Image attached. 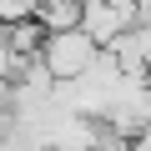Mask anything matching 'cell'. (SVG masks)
<instances>
[{"label":"cell","instance_id":"2","mask_svg":"<svg viewBox=\"0 0 151 151\" xmlns=\"http://www.w3.org/2000/svg\"><path fill=\"white\" fill-rule=\"evenodd\" d=\"M81 15H86V0H45L40 5L45 30H70V25H81Z\"/></svg>","mask_w":151,"mask_h":151},{"label":"cell","instance_id":"3","mask_svg":"<svg viewBox=\"0 0 151 151\" xmlns=\"http://www.w3.org/2000/svg\"><path fill=\"white\" fill-rule=\"evenodd\" d=\"M45 0H0V20H25V15H40Z\"/></svg>","mask_w":151,"mask_h":151},{"label":"cell","instance_id":"1","mask_svg":"<svg viewBox=\"0 0 151 151\" xmlns=\"http://www.w3.org/2000/svg\"><path fill=\"white\" fill-rule=\"evenodd\" d=\"M40 55H45V65L65 81V76H86V70L96 65L101 40H96L86 25H70V30H50L45 45H40Z\"/></svg>","mask_w":151,"mask_h":151},{"label":"cell","instance_id":"4","mask_svg":"<svg viewBox=\"0 0 151 151\" xmlns=\"http://www.w3.org/2000/svg\"><path fill=\"white\" fill-rule=\"evenodd\" d=\"M131 146H136V151H151V121H146V126L136 131V141H131Z\"/></svg>","mask_w":151,"mask_h":151}]
</instances>
